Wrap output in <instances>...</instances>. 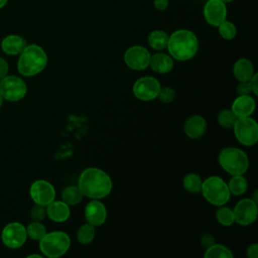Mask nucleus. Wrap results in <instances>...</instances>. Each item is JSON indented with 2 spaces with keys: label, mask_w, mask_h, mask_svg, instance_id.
Wrapping results in <instances>:
<instances>
[{
  "label": "nucleus",
  "mask_w": 258,
  "mask_h": 258,
  "mask_svg": "<svg viewBox=\"0 0 258 258\" xmlns=\"http://www.w3.org/2000/svg\"><path fill=\"white\" fill-rule=\"evenodd\" d=\"M78 186L84 197L101 200L110 195L113 182L107 172L98 167L85 168L78 179Z\"/></svg>",
  "instance_id": "f257e3e1"
},
{
  "label": "nucleus",
  "mask_w": 258,
  "mask_h": 258,
  "mask_svg": "<svg viewBox=\"0 0 258 258\" xmlns=\"http://www.w3.org/2000/svg\"><path fill=\"white\" fill-rule=\"evenodd\" d=\"M166 49L173 59L185 61L197 54L199 39L189 29H177L168 36Z\"/></svg>",
  "instance_id": "f03ea898"
},
{
  "label": "nucleus",
  "mask_w": 258,
  "mask_h": 258,
  "mask_svg": "<svg viewBox=\"0 0 258 258\" xmlns=\"http://www.w3.org/2000/svg\"><path fill=\"white\" fill-rule=\"evenodd\" d=\"M47 64V54L37 44H28L20 52L17 60V70L21 76L33 77L41 73Z\"/></svg>",
  "instance_id": "7ed1b4c3"
},
{
  "label": "nucleus",
  "mask_w": 258,
  "mask_h": 258,
  "mask_svg": "<svg viewBox=\"0 0 258 258\" xmlns=\"http://www.w3.org/2000/svg\"><path fill=\"white\" fill-rule=\"evenodd\" d=\"M220 166L230 175L244 174L249 167V158L247 154L237 147H225L218 156Z\"/></svg>",
  "instance_id": "20e7f679"
},
{
  "label": "nucleus",
  "mask_w": 258,
  "mask_h": 258,
  "mask_svg": "<svg viewBox=\"0 0 258 258\" xmlns=\"http://www.w3.org/2000/svg\"><path fill=\"white\" fill-rule=\"evenodd\" d=\"M201 192L209 204L217 207L226 205L231 197L227 182L218 175H211L204 179Z\"/></svg>",
  "instance_id": "39448f33"
},
{
  "label": "nucleus",
  "mask_w": 258,
  "mask_h": 258,
  "mask_svg": "<svg viewBox=\"0 0 258 258\" xmlns=\"http://www.w3.org/2000/svg\"><path fill=\"white\" fill-rule=\"evenodd\" d=\"M71 246L70 236L62 231H53L45 233L39 240V249L41 253L49 258H57L68 252Z\"/></svg>",
  "instance_id": "423d86ee"
},
{
  "label": "nucleus",
  "mask_w": 258,
  "mask_h": 258,
  "mask_svg": "<svg viewBox=\"0 0 258 258\" xmlns=\"http://www.w3.org/2000/svg\"><path fill=\"white\" fill-rule=\"evenodd\" d=\"M235 137L244 146H253L258 141V124L251 116L237 118L232 127Z\"/></svg>",
  "instance_id": "0eeeda50"
},
{
  "label": "nucleus",
  "mask_w": 258,
  "mask_h": 258,
  "mask_svg": "<svg viewBox=\"0 0 258 258\" xmlns=\"http://www.w3.org/2000/svg\"><path fill=\"white\" fill-rule=\"evenodd\" d=\"M0 92L4 100L17 102L25 97L27 86L19 77L5 76L0 80Z\"/></svg>",
  "instance_id": "6e6552de"
},
{
  "label": "nucleus",
  "mask_w": 258,
  "mask_h": 258,
  "mask_svg": "<svg viewBox=\"0 0 258 258\" xmlns=\"http://www.w3.org/2000/svg\"><path fill=\"white\" fill-rule=\"evenodd\" d=\"M161 86L157 79L151 76H144L136 80L132 87L133 95L140 101H152L157 98Z\"/></svg>",
  "instance_id": "1a4fd4ad"
},
{
  "label": "nucleus",
  "mask_w": 258,
  "mask_h": 258,
  "mask_svg": "<svg viewBox=\"0 0 258 258\" xmlns=\"http://www.w3.org/2000/svg\"><path fill=\"white\" fill-rule=\"evenodd\" d=\"M27 239L26 228L18 222L7 224L1 232V240L3 244L10 249H17L24 245Z\"/></svg>",
  "instance_id": "9d476101"
},
{
  "label": "nucleus",
  "mask_w": 258,
  "mask_h": 258,
  "mask_svg": "<svg viewBox=\"0 0 258 258\" xmlns=\"http://www.w3.org/2000/svg\"><path fill=\"white\" fill-rule=\"evenodd\" d=\"M149 50L142 45H132L124 52L125 64L134 71H143L149 67L150 60Z\"/></svg>",
  "instance_id": "9b49d317"
},
{
  "label": "nucleus",
  "mask_w": 258,
  "mask_h": 258,
  "mask_svg": "<svg viewBox=\"0 0 258 258\" xmlns=\"http://www.w3.org/2000/svg\"><path fill=\"white\" fill-rule=\"evenodd\" d=\"M235 223L240 226H249L255 222L258 214L257 203L252 199L240 200L233 209Z\"/></svg>",
  "instance_id": "f8f14e48"
},
{
  "label": "nucleus",
  "mask_w": 258,
  "mask_h": 258,
  "mask_svg": "<svg viewBox=\"0 0 258 258\" xmlns=\"http://www.w3.org/2000/svg\"><path fill=\"white\" fill-rule=\"evenodd\" d=\"M29 195L34 204L47 206L55 200V189L53 185L44 179H38L32 182L29 188Z\"/></svg>",
  "instance_id": "ddd939ff"
},
{
  "label": "nucleus",
  "mask_w": 258,
  "mask_h": 258,
  "mask_svg": "<svg viewBox=\"0 0 258 258\" xmlns=\"http://www.w3.org/2000/svg\"><path fill=\"white\" fill-rule=\"evenodd\" d=\"M203 14L206 22L211 26L217 27L227 19V6L221 0H207L204 5Z\"/></svg>",
  "instance_id": "4468645a"
},
{
  "label": "nucleus",
  "mask_w": 258,
  "mask_h": 258,
  "mask_svg": "<svg viewBox=\"0 0 258 258\" xmlns=\"http://www.w3.org/2000/svg\"><path fill=\"white\" fill-rule=\"evenodd\" d=\"M84 215L87 223L99 227L102 226L107 219V209L99 200H92L86 205Z\"/></svg>",
  "instance_id": "2eb2a0df"
},
{
  "label": "nucleus",
  "mask_w": 258,
  "mask_h": 258,
  "mask_svg": "<svg viewBox=\"0 0 258 258\" xmlns=\"http://www.w3.org/2000/svg\"><path fill=\"white\" fill-rule=\"evenodd\" d=\"M207 121L201 115L189 116L183 124L184 133L190 139L202 138L207 131Z\"/></svg>",
  "instance_id": "dca6fc26"
},
{
  "label": "nucleus",
  "mask_w": 258,
  "mask_h": 258,
  "mask_svg": "<svg viewBox=\"0 0 258 258\" xmlns=\"http://www.w3.org/2000/svg\"><path fill=\"white\" fill-rule=\"evenodd\" d=\"M255 107L256 102L251 95H238L232 103L231 110L237 118H241L251 116L255 111Z\"/></svg>",
  "instance_id": "f3484780"
},
{
  "label": "nucleus",
  "mask_w": 258,
  "mask_h": 258,
  "mask_svg": "<svg viewBox=\"0 0 258 258\" xmlns=\"http://www.w3.org/2000/svg\"><path fill=\"white\" fill-rule=\"evenodd\" d=\"M46 209V216L55 223H62L66 222L71 215L70 206L67 205L63 201H55L53 200L47 206Z\"/></svg>",
  "instance_id": "a211bd4d"
},
{
  "label": "nucleus",
  "mask_w": 258,
  "mask_h": 258,
  "mask_svg": "<svg viewBox=\"0 0 258 258\" xmlns=\"http://www.w3.org/2000/svg\"><path fill=\"white\" fill-rule=\"evenodd\" d=\"M174 66L173 58L165 52H156L154 54H151L150 60H149V67L150 69L157 73V74H167L172 71Z\"/></svg>",
  "instance_id": "6ab92c4d"
},
{
  "label": "nucleus",
  "mask_w": 258,
  "mask_h": 258,
  "mask_svg": "<svg viewBox=\"0 0 258 258\" xmlns=\"http://www.w3.org/2000/svg\"><path fill=\"white\" fill-rule=\"evenodd\" d=\"M26 45V40L22 36L16 34L7 35L1 41L2 51L9 55H19Z\"/></svg>",
  "instance_id": "aec40b11"
},
{
  "label": "nucleus",
  "mask_w": 258,
  "mask_h": 258,
  "mask_svg": "<svg viewBox=\"0 0 258 258\" xmlns=\"http://www.w3.org/2000/svg\"><path fill=\"white\" fill-rule=\"evenodd\" d=\"M233 75L239 82L249 81L254 75V68L250 59L241 57L233 66Z\"/></svg>",
  "instance_id": "412c9836"
},
{
  "label": "nucleus",
  "mask_w": 258,
  "mask_h": 258,
  "mask_svg": "<svg viewBox=\"0 0 258 258\" xmlns=\"http://www.w3.org/2000/svg\"><path fill=\"white\" fill-rule=\"evenodd\" d=\"M168 34L160 29L152 30L147 38L149 46L157 51H161L166 48L167 41H168Z\"/></svg>",
  "instance_id": "4be33fe9"
},
{
  "label": "nucleus",
  "mask_w": 258,
  "mask_h": 258,
  "mask_svg": "<svg viewBox=\"0 0 258 258\" xmlns=\"http://www.w3.org/2000/svg\"><path fill=\"white\" fill-rule=\"evenodd\" d=\"M227 184H228L230 194L237 197L244 195L248 187V182L246 178L243 176V174L232 175V177L229 179Z\"/></svg>",
  "instance_id": "5701e85b"
},
{
  "label": "nucleus",
  "mask_w": 258,
  "mask_h": 258,
  "mask_svg": "<svg viewBox=\"0 0 258 258\" xmlns=\"http://www.w3.org/2000/svg\"><path fill=\"white\" fill-rule=\"evenodd\" d=\"M83 194L78 185H69L61 191V201L69 206H76L83 200Z\"/></svg>",
  "instance_id": "b1692460"
},
{
  "label": "nucleus",
  "mask_w": 258,
  "mask_h": 258,
  "mask_svg": "<svg viewBox=\"0 0 258 258\" xmlns=\"http://www.w3.org/2000/svg\"><path fill=\"white\" fill-rule=\"evenodd\" d=\"M204 256L206 258H232L234 257V254L228 247L214 243L206 248Z\"/></svg>",
  "instance_id": "393cba45"
},
{
  "label": "nucleus",
  "mask_w": 258,
  "mask_h": 258,
  "mask_svg": "<svg viewBox=\"0 0 258 258\" xmlns=\"http://www.w3.org/2000/svg\"><path fill=\"white\" fill-rule=\"evenodd\" d=\"M96 236V227L89 224L85 223L82 225L78 231H77V240L80 244L83 245H88L93 242Z\"/></svg>",
  "instance_id": "a878e982"
},
{
  "label": "nucleus",
  "mask_w": 258,
  "mask_h": 258,
  "mask_svg": "<svg viewBox=\"0 0 258 258\" xmlns=\"http://www.w3.org/2000/svg\"><path fill=\"white\" fill-rule=\"evenodd\" d=\"M202 182H203V180L198 173L190 172V173H187L183 177L182 186L186 191H188L190 194H199V192H201Z\"/></svg>",
  "instance_id": "bb28decb"
},
{
  "label": "nucleus",
  "mask_w": 258,
  "mask_h": 258,
  "mask_svg": "<svg viewBox=\"0 0 258 258\" xmlns=\"http://www.w3.org/2000/svg\"><path fill=\"white\" fill-rule=\"evenodd\" d=\"M216 220L224 227L232 226L235 223L233 210L229 207H225V205L220 206V208L216 212Z\"/></svg>",
  "instance_id": "cd10ccee"
},
{
  "label": "nucleus",
  "mask_w": 258,
  "mask_h": 258,
  "mask_svg": "<svg viewBox=\"0 0 258 258\" xmlns=\"http://www.w3.org/2000/svg\"><path fill=\"white\" fill-rule=\"evenodd\" d=\"M237 120V116L233 113L231 109H223L219 112L217 116V121L219 125L226 129H231Z\"/></svg>",
  "instance_id": "c85d7f7f"
},
{
  "label": "nucleus",
  "mask_w": 258,
  "mask_h": 258,
  "mask_svg": "<svg viewBox=\"0 0 258 258\" xmlns=\"http://www.w3.org/2000/svg\"><path fill=\"white\" fill-rule=\"evenodd\" d=\"M217 27H218V31H219V34L221 35V37L226 40H232L237 35L236 25L232 21L225 19Z\"/></svg>",
  "instance_id": "c756f323"
},
{
  "label": "nucleus",
  "mask_w": 258,
  "mask_h": 258,
  "mask_svg": "<svg viewBox=\"0 0 258 258\" xmlns=\"http://www.w3.org/2000/svg\"><path fill=\"white\" fill-rule=\"evenodd\" d=\"M25 228H26L27 237H29L30 239L35 240V241H39L46 233V229H45L44 225L38 221L31 222Z\"/></svg>",
  "instance_id": "7c9ffc66"
},
{
  "label": "nucleus",
  "mask_w": 258,
  "mask_h": 258,
  "mask_svg": "<svg viewBox=\"0 0 258 258\" xmlns=\"http://www.w3.org/2000/svg\"><path fill=\"white\" fill-rule=\"evenodd\" d=\"M157 98L159 99V101H161L162 103L168 104L171 103L174 98H175V92L172 88L170 87H161L158 93Z\"/></svg>",
  "instance_id": "2f4dec72"
},
{
  "label": "nucleus",
  "mask_w": 258,
  "mask_h": 258,
  "mask_svg": "<svg viewBox=\"0 0 258 258\" xmlns=\"http://www.w3.org/2000/svg\"><path fill=\"white\" fill-rule=\"evenodd\" d=\"M30 216H31V219H32L33 221L41 222V221L45 218V216H46V209H45V206L35 204V205L31 208Z\"/></svg>",
  "instance_id": "473e14b6"
},
{
  "label": "nucleus",
  "mask_w": 258,
  "mask_h": 258,
  "mask_svg": "<svg viewBox=\"0 0 258 258\" xmlns=\"http://www.w3.org/2000/svg\"><path fill=\"white\" fill-rule=\"evenodd\" d=\"M236 92H237L238 95H250L252 93V91H251L249 82L248 81L239 82V84L237 86V89H236Z\"/></svg>",
  "instance_id": "72a5a7b5"
},
{
  "label": "nucleus",
  "mask_w": 258,
  "mask_h": 258,
  "mask_svg": "<svg viewBox=\"0 0 258 258\" xmlns=\"http://www.w3.org/2000/svg\"><path fill=\"white\" fill-rule=\"evenodd\" d=\"M215 243V238L212 234L210 233H205L202 237H201V245L205 248L211 246L212 244Z\"/></svg>",
  "instance_id": "f704fd0d"
},
{
  "label": "nucleus",
  "mask_w": 258,
  "mask_h": 258,
  "mask_svg": "<svg viewBox=\"0 0 258 258\" xmlns=\"http://www.w3.org/2000/svg\"><path fill=\"white\" fill-rule=\"evenodd\" d=\"M246 255L248 258H257L258 257V244L253 243L247 247Z\"/></svg>",
  "instance_id": "c9c22d12"
},
{
  "label": "nucleus",
  "mask_w": 258,
  "mask_h": 258,
  "mask_svg": "<svg viewBox=\"0 0 258 258\" xmlns=\"http://www.w3.org/2000/svg\"><path fill=\"white\" fill-rule=\"evenodd\" d=\"M252 94H254L255 96L258 94V75L256 73H254V75L250 78V80L248 81Z\"/></svg>",
  "instance_id": "e433bc0d"
},
{
  "label": "nucleus",
  "mask_w": 258,
  "mask_h": 258,
  "mask_svg": "<svg viewBox=\"0 0 258 258\" xmlns=\"http://www.w3.org/2000/svg\"><path fill=\"white\" fill-rule=\"evenodd\" d=\"M8 71H9V66L7 60L4 59L3 57H0V80L5 76H7Z\"/></svg>",
  "instance_id": "4c0bfd02"
},
{
  "label": "nucleus",
  "mask_w": 258,
  "mask_h": 258,
  "mask_svg": "<svg viewBox=\"0 0 258 258\" xmlns=\"http://www.w3.org/2000/svg\"><path fill=\"white\" fill-rule=\"evenodd\" d=\"M168 0H154L153 1V5L155 7V9L159 10V11H163L165 9H167L168 7Z\"/></svg>",
  "instance_id": "58836bf2"
},
{
  "label": "nucleus",
  "mask_w": 258,
  "mask_h": 258,
  "mask_svg": "<svg viewBox=\"0 0 258 258\" xmlns=\"http://www.w3.org/2000/svg\"><path fill=\"white\" fill-rule=\"evenodd\" d=\"M6 3H7V0H0V8L4 7Z\"/></svg>",
  "instance_id": "ea45409f"
},
{
  "label": "nucleus",
  "mask_w": 258,
  "mask_h": 258,
  "mask_svg": "<svg viewBox=\"0 0 258 258\" xmlns=\"http://www.w3.org/2000/svg\"><path fill=\"white\" fill-rule=\"evenodd\" d=\"M31 257H37V258H41V255H38V254H31V255H28L27 258H31Z\"/></svg>",
  "instance_id": "a19ab883"
},
{
  "label": "nucleus",
  "mask_w": 258,
  "mask_h": 258,
  "mask_svg": "<svg viewBox=\"0 0 258 258\" xmlns=\"http://www.w3.org/2000/svg\"><path fill=\"white\" fill-rule=\"evenodd\" d=\"M3 97H2V95H1V92H0V108H1V106H2V104H3Z\"/></svg>",
  "instance_id": "79ce46f5"
},
{
  "label": "nucleus",
  "mask_w": 258,
  "mask_h": 258,
  "mask_svg": "<svg viewBox=\"0 0 258 258\" xmlns=\"http://www.w3.org/2000/svg\"><path fill=\"white\" fill-rule=\"evenodd\" d=\"M221 1H223L224 3H229V2H232V1H234V0H221Z\"/></svg>",
  "instance_id": "37998d69"
}]
</instances>
